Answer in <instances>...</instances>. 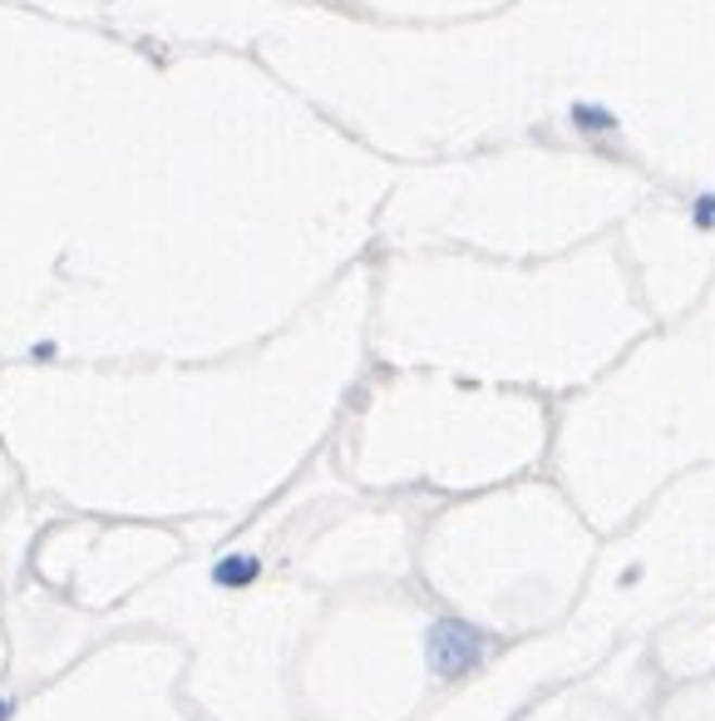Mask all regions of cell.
<instances>
[{"mask_svg": "<svg viewBox=\"0 0 715 721\" xmlns=\"http://www.w3.org/2000/svg\"><path fill=\"white\" fill-rule=\"evenodd\" d=\"M484 652H489V637H484L479 627L460 623V618H444V623L429 627V668H435L439 678H464V672H474L484 662Z\"/></svg>", "mask_w": 715, "mask_h": 721, "instance_id": "cell-1", "label": "cell"}, {"mask_svg": "<svg viewBox=\"0 0 715 721\" xmlns=\"http://www.w3.org/2000/svg\"><path fill=\"white\" fill-rule=\"evenodd\" d=\"M213 579L223 583V588H242V583L256 579V559L252 554H227V559L213 569Z\"/></svg>", "mask_w": 715, "mask_h": 721, "instance_id": "cell-2", "label": "cell"}, {"mask_svg": "<svg viewBox=\"0 0 715 721\" xmlns=\"http://www.w3.org/2000/svg\"><path fill=\"white\" fill-rule=\"evenodd\" d=\"M573 124H577V129H582V134L617 129V119H612V114H607V109H602V104H577V109H573Z\"/></svg>", "mask_w": 715, "mask_h": 721, "instance_id": "cell-3", "label": "cell"}, {"mask_svg": "<svg viewBox=\"0 0 715 721\" xmlns=\"http://www.w3.org/2000/svg\"><path fill=\"white\" fill-rule=\"evenodd\" d=\"M695 223H715V198H711V203H705V198H701V203H695Z\"/></svg>", "mask_w": 715, "mask_h": 721, "instance_id": "cell-4", "label": "cell"}]
</instances>
